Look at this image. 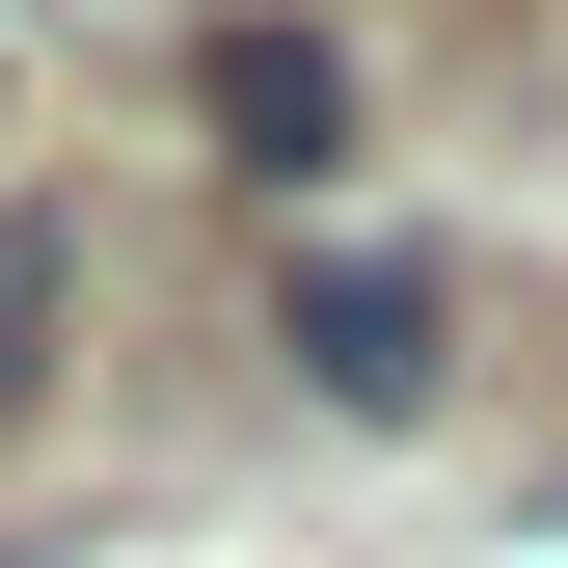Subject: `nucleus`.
Here are the masks:
<instances>
[{
  "mask_svg": "<svg viewBox=\"0 0 568 568\" xmlns=\"http://www.w3.org/2000/svg\"><path fill=\"white\" fill-rule=\"evenodd\" d=\"M298 379L352 406V434H406V406L460 379V271L434 244H298Z\"/></svg>",
  "mask_w": 568,
  "mask_h": 568,
  "instance_id": "f257e3e1",
  "label": "nucleus"
},
{
  "mask_svg": "<svg viewBox=\"0 0 568 568\" xmlns=\"http://www.w3.org/2000/svg\"><path fill=\"white\" fill-rule=\"evenodd\" d=\"M190 109H217L244 190H325V163H352V54H325V28H190Z\"/></svg>",
  "mask_w": 568,
  "mask_h": 568,
  "instance_id": "f03ea898",
  "label": "nucleus"
},
{
  "mask_svg": "<svg viewBox=\"0 0 568 568\" xmlns=\"http://www.w3.org/2000/svg\"><path fill=\"white\" fill-rule=\"evenodd\" d=\"M54 325H82V244H54L28 190H0V434H28V406H54Z\"/></svg>",
  "mask_w": 568,
  "mask_h": 568,
  "instance_id": "7ed1b4c3",
  "label": "nucleus"
},
{
  "mask_svg": "<svg viewBox=\"0 0 568 568\" xmlns=\"http://www.w3.org/2000/svg\"><path fill=\"white\" fill-rule=\"evenodd\" d=\"M0 109H28V54H0Z\"/></svg>",
  "mask_w": 568,
  "mask_h": 568,
  "instance_id": "20e7f679",
  "label": "nucleus"
},
{
  "mask_svg": "<svg viewBox=\"0 0 568 568\" xmlns=\"http://www.w3.org/2000/svg\"><path fill=\"white\" fill-rule=\"evenodd\" d=\"M541 541H568V515H541Z\"/></svg>",
  "mask_w": 568,
  "mask_h": 568,
  "instance_id": "39448f33",
  "label": "nucleus"
}]
</instances>
